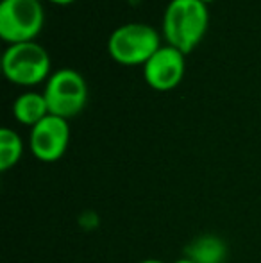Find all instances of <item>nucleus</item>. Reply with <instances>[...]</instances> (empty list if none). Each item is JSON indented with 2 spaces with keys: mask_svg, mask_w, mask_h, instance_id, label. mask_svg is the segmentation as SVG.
I'll use <instances>...</instances> for the list:
<instances>
[{
  "mask_svg": "<svg viewBox=\"0 0 261 263\" xmlns=\"http://www.w3.org/2000/svg\"><path fill=\"white\" fill-rule=\"evenodd\" d=\"M208 24L206 4L198 0H170L163 14V36L170 47L190 54L202 42Z\"/></svg>",
  "mask_w": 261,
  "mask_h": 263,
  "instance_id": "nucleus-1",
  "label": "nucleus"
},
{
  "mask_svg": "<svg viewBox=\"0 0 261 263\" xmlns=\"http://www.w3.org/2000/svg\"><path fill=\"white\" fill-rule=\"evenodd\" d=\"M161 49L157 31L147 24H124L111 32L108 52L120 65H145Z\"/></svg>",
  "mask_w": 261,
  "mask_h": 263,
  "instance_id": "nucleus-2",
  "label": "nucleus"
},
{
  "mask_svg": "<svg viewBox=\"0 0 261 263\" xmlns=\"http://www.w3.org/2000/svg\"><path fill=\"white\" fill-rule=\"evenodd\" d=\"M2 72L7 81L18 86H36L49 77V52L36 42L14 43L2 55Z\"/></svg>",
  "mask_w": 261,
  "mask_h": 263,
  "instance_id": "nucleus-3",
  "label": "nucleus"
},
{
  "mask_svg": "<svg viewBox=\"0 0 261 263\" xmlns=\"http://www.w3.org/2000/svg\"><path fill=\"white\" fill-rule=\"evenodd\" d=\"M45 24L39 0H2L0 2V38L9 45L34 42Z\"/></svg>",
  "mask_w": 261,
  "mask_h": 263,
  "instance_id": "nucleus-4",
  "label": "nucleus"
},
{
  "mask_svg": "<svg viewBox=\"0 0 261 263\" xmlns=\"http://www.w3.org/2000/svg\"><path fill=\"white\" fill-rule=\"evenodd\" d=\"M43 95L50 115L68 120L77 117L86 106L88 84L77 70L59 68L47 79Z\"/></svg>",
  "mask_w": 261,
  "mask_h": 263,
  "instance_id": "nucleus-5",
  "label": "nucleus"
},
{
  "mask_svg": "<svg viewBox=\"0 0 261 263\" xmlns=\"http://www.w3.org/2000/svg\"><path fill=\"white\" fill-rule=\"evenodd\" d=\"M70 143L68 120L56 115H47L42 122L31 127L29 147L36 159L43 163H54L63 158Z\"/></svg>",
  "mask_w": 261,
  "mask_h": 263,
  "instance_id": "nucleus-6",
  "label": "nucleus"
},
{
  "mask_svg": "<svg viewBox=\"0 0 261 263\" xmlns=\"http://www.w3.org/2000/svg\"><path fill=\"white\" fill-rule=\"evenodd\" d=\"M185 72L186 54L170 45H161V49L143 65V77L147 84L157 91H168L179 86Z\"/></svg>",
  "mask_w": 261,
  "mask_h": 263,
  "instance_id": "nucleus-7",
  "label": "nucleus"
},
{
  "mask_svg": "<svg viewBox=\"0 0 261 263\" xmlns=\"http://www.w3.org/2000/svg\"><path fill=\"white\" fill-rule=\"evenodd\" d=\"M185 256L195 263H226L227 246L220 236L202 235L185 247Z\"/></svg>",
  "mask_w": 261,
  "mask_h": 263,
  "instance_id": "nucleus-8",
  "label": "nucleus"
},
{
  "mask_svg": "<svg viewBox=\"0 0 261 263\" xmlns=\"http://www.w3.org/2000/svg\"><path fill=\"white\" fill-rule=\"evenodd\" d=\"M47 115H50L49 104L45 101V95L38 91H25L13 102V117L29 127H34Z\"/></svg>",
  "mask_w": 261,
  "mask_h": 263,
  "instance_id": "nucleus-9",
  "label": "nucleus"
},
{
  "mask_svg": "<svg viewBox=\"0 0 261 263\" xmlns=\"http://www.w3.org/2000/svg\"><path fill=\"white\" fill-rule=\"evenodd\" d=\"M24 154V142L11 127L0 129V170L7 172L18 165Z\"/></svg>",
  "mask_w": 261,
  "mask_h": 263,
  "instance_id": "nucleus-10",
  "label": "nucleus"
},
{
  "mask_svg": "<svg viewBox=\"0 0 261 263\" xmlns=\"http://www.w3.org/2000/svg\"><path fill=\"white\" fill-rule=\"evenodd\" d=\"M52 4H57V6H68V4L75 2V0H50Z\"/></svg>",
  "mask_w": 261,
  "mask_h": 263,
  "instance_id": "nucleus-11",
  "label": "nucleus"
},
{
  "mask_svg": "<svg viewBox=\"0 0 261 263\" xmlns=\"http://www.w3.org/2000/svg\"><path fill=\"white\" fill-rule=\"evenodd\" d=\"M138 263H165V261L156 260V258H147V260H142V261H138Z\"/></svg>",
  "mask_w": 261,
  "mask_h": 263,
  "instance_id": "nucleus-12",
  "label": "nucleus"
},
{
  "mask_svg": "<svg viewBox=\"0 0 261 263\" xmlns=\"http://www.w3.org/2000/svg\"><path fill=\"white\" fill-rule=\"evenodd\" d=\"M174 263H195V261L190 260V258H186V256H183V258H179V260H175Z\"/></svg>",
  "mask_w": 261,
  "mask_h": 263,
  "instance_id": "nucleus-13",
  "label": "nucleus"
},
{
  "mask_svg": "<svg viewBox=\"0 0 261 263\" xmlns=\"http://www.w3.org/2000/svg\"><path fill=\"white\" fill-rule=\"evenodd\" d=\"M198 2H202V4H206V6H208V4L215 2V0H198Z\"/></svg>",
  "mask_w": 261,
  "mask_h": 263,
  "instance_id": "nucleus-14",
  "label": "nucleus"
}]
</instances>
